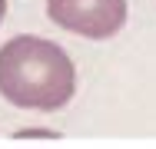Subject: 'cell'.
I'll list each match as a JSON object with an SVG mask.
<instances>
[{"label":"cell","mask_w":156,"mask_h":149,"mask_svg":"<svg viewBox=\"0 0 156 149\" xmlns=\"http://www.w3.org/2000/svg\"><path fill=\"white\" fill-rule=\"evenodd\" d=\"M76 89V70L57 43L13 36L0 47V93L20 109H60Z\"/></svg>","instance_id":"obj_1"},{"label":"cell","mask_w":156,"mask_h":149,"mask_svg":"<svg viewBox=\"0 0 156 149\" xmlns=\"http://www.w3.org/2000/svg\"><path fill=\"white\" fill-rule=\"evenodd\" d=\"M47 17L70 33L106 40L126 23V0H47Z\"/></svg>","instance_id":"obj_2"},{"label":"cell","mask_w":156,"mask_h":149,"mask_svg":"<svg viewBox=\"0 0 156 149\" xmlns=\"http://www.w3.org/2000/svg\"><path fill=\"white\" fill-rule=\"evenodd\" d=\"M3 17H7V0H0V23H3Z\"/></svg>","instance_id":"obj_3"}]
</instances>
